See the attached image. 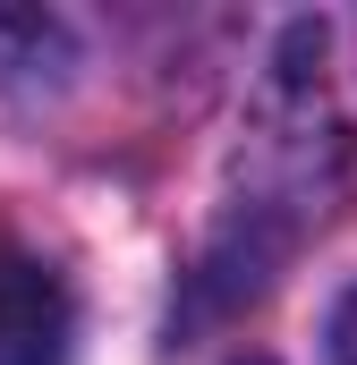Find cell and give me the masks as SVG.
<instances>
[{
	"label": "cell",
	"mask_w": 357,
	"mask_h": 365,
	"mask_svg": "<svg viewBox=\"0 0 357 365\" xmlns=\"http://www.w3.org/2000/svg\"><path fill=\"white\" fill-rule=\"evenodd\" d=\"M357 195V60L341 17H298L272 43L256 102H247V145L221 195V221L196 264V314L256 297L306 230H323Z\"/></svg>",
	"instance_id": "cell-1"
},
{
	"label": "cell",
	"mask_w": 357,
	"mask_h": 365,
	"mask_svg": "<svg viewBox=\"0 0 357 365\" xmlns=\"http://www.w3.org/2000/svg\"><path fill=\"white\" fill-rule=\"evenodd\" d=\"M77 297L34 247L0 238V365H69Z\"/></svg>",
	"instance_id": "cell-2"
},
{
	"label": "cell",
	"mask_w": 357,
	"mask_h": 365,
	"mask_svg": "<svg viewBox=\"0 0 357 365\" xmlns=\"http://www.w3.org/2000/svg\"><path fill=\"white\" fill-rule=\"evenodd\" d=\"M60 68H77V34H69V17L0 0V86H51Z\"/></svg>",
	"instance_id": "cell-3"
},
{
	"label": "cell",
	"mask_w": 357,
	"mask_h": 365,
	"mask_svg": "<svg viewBox=\"0 0 357 365\" xmlns=\"http://www.w3.org/2000/svg\"><path fill=\"white\" fill-rule=\"evenodd\" d=\"M323 340H332V365H357V280L341 289V306H332V331H323Z\"/></svg>",
	"instance_id": "cell-4"
},
{
	"label": "cell",
	"mask_w": 357,
	"mask_h": 365,
	"mask_svg": "<svg viewBox=\"0 0 357 365\" xmlns=\"http://www.w3.org/2000/svg\"><path fill=\"white\" fill-rule=\"evenodd\" d=\"M247 365H272V357H247Z\"/></svg>",
	"instance_id": "cell-5"
}]
</instances>
